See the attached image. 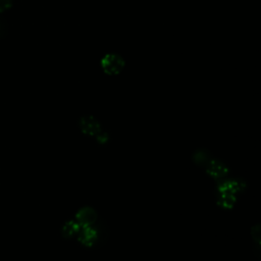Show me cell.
I'll return each instance as SVG.
<instances>
[{
    "instance_id": "ba28073f",
    "label": "cell",
    "mask_w": 261,
    "mask_h": 261,
    "mask_svg": "<svg viewBox=\"0 0 261 261\" xmlns=\"http://www.w3.org/2000/svg\"><path fill=\"white\" fill-rule=\"evenodd\" d=\"M13 5V0H0V12L8 10Z\"/></svg>"
},
{
    "instance_id": "9c48e42d",
    "label": "cell",
    "mask_w": 261,
    "mask_h": 261,
    "mask_svg": "<svg viewBox=\"0 0 261 261\" xmlns=\"http://www.w3.org/2000/svg\"><path fill=\"white\" fill-rule=\"evenodd\" d=\"M1 33H2V22L0 20V35H1Z\"/></svg>"
},
{
    "instance_id": "52a82bcc",
    "label": "cell",
    "mask_w": 261,
    "mask_h": 261,
    "mask_svg": "<svg viewBox=\"0 0 261 261\" xmlns=\"http://www.w3.org/2000/svg\"><path fill=\"white\" fill-rule=\"evenodd\" d=\"M195 161L197 164L199 165H205L207 163H209L210 161V156H209V153L204 151V150H201V151H198L196 154H195Z\"/></svg>"
},
{
    "instance_id": "277c9868",
    "label": "cell",
    "mask_w": 261,
    "mask_h": 261,
    "mask_svg": "<svg viewBox=\"0 0 261 261\" xmlns=\"http://www.w3.org/2000/svg\"><path fill=\"white\" fill-rule=\"evenodd\" d=\"M81 128L84 133L90 135H98L100 133L99 122L92 116H85L81 119Z\"/></svg>"
},
{
    "instance_id": "8992f818",
    "label": "cell",
    "mask_w": 261,
    "mask_h": 261,
    "mask_svg": "<svg viewBox=\"0 0 261 261\" xmlns=\"http://www.w3.org/2000/svg\"><path fill=\"white\" fill-rule=\"evenodd\" d=\"M81 228V225L76 222V221H68L67 223H65V225L63 226V229H62V232L65 237H72L73 234H77L79 230Z\"/></svg>"
},
{
    "instance_id": "3957f363",
    "label": "cell",
    "mask_w": 261,
    "mask_h": 261,
    "mask_svg": "<svg viewBox=\"0 0 261 261\" xmlns=\"http://www.w3.org/2000/svg\"><path fill=\"white\" fill-rule=\"evenodd\" d=\"M79 240L84 245H93L97 241V233L96 229L92 226H81L79 232H77Z\"/></svg>"
},
{
    "instance_id": "5b68a950",
    "label": "cell",
    "mask_w": 261,
    "mask_h": 261,
    "mask_svg": "<svg viewBox=\"0 0 261 261\" xmlns=\"http://www.w3.org/2000/svg\"><path fill=\"white\" fill-rule=\"evenodd\" d=\"M208 172L214 176V177H221L224 176L227 172L226 167L218 161H209V165H208Z\"/></svg>"
},
{
    "instance_id": "7a4b0ae2",
    "label": "cell",
    "mask_w": 261,
    "mask_h": 261,
    "mask_svg": "<svg viewBox=\"0 0 261 261\" xmlns=\"http://www.w3.org/2000/svg\"><path fill=\"white\" fill-rule=\"evenodd\" d=\"M96 213L92 208H83L76 214V222L81 226H91L96 221Z\"/></svg>"
},
{
    "instance_id": "6da1fadb",
    "label": "cell",
    "mask_w": 261,
    "mask_h": 261,
    "mask_svg": "<svg viewBox=\"0 0 261 261\" xmlns=\"http://www.w3.org/2000/svg\"><path fill=\"white\" fill-rule=\"evenodd\" d=\"M100 65L106 74L116 75L123 70L125 62L119 54L108 53L102 57Z\"/></svg>"
}]
</instances>
